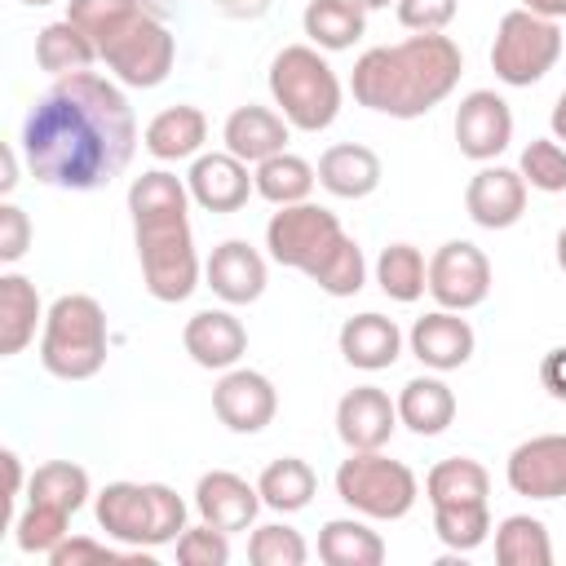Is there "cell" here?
<instances>
[{
  "instance_id": "26",
  "label": "cell",
  "mask_w": 566,
  "mask_h": 566,
  "mask_svg": "<svg viewBox=\"0 0 566 566\" xmlns=\"http://www.w3.org/2000/svg\"><path fill=\"white\" fill-rule=\"evenodd\" d=\"M44 305H40V292L27 274L18 270H4L0 274V354L13 358L22 354L31 340H35V327H44Z\"/></svg>"
},
{
  "instance_id": "45",
  "label": "cell",
  "mask_w": 566,
  "mask_h": 566,
  "mask_svg": "<svg viewBox=\"0 0 566 566\" xmlns=\"http://www.w3.org/2000/svg\"><path fill=\"white\" fill-rule=\"evenodd\" d=\"M133 553H142V548H128V553H119V548H111V544H102V539H93V535H66L53 553H49V562L53 566H80V562H124V557H133Z\"/></svg>"
},
{
  "instance_id": "18",
  "label": "cell",
  "mask_w": 566,
  "mask_h": 566,
  "mask_svg": "<svg viewBox=\"0 0 566 566\" xmlns=\"http://www.w3.org/2000/svg\"><path fill=\"white\" fill-rule=\"evenodd\" d=\"M190 199L203 212H239L248 203V195H256V181L248 172V164L230 150H212V155H195L190 172H186Z\"/></svg>"
},
{
  "instance_id": "13",
  "label": "cell",
  "mask_w": 566,
  "mask_h": 566,
  "mask_svg": "<svg viewBox=\"0 0 566 566\" xmlns=\"http://www.w3.org/2000/svg\"><path fill=\"white\" fill-rule=\"evenodd\" d=\"M212 411L230 433H261L279 411V389L270 385L265 371L230 367L212 385Z\"/></svg>"
},
{
  "instance_id": "51",
  "label": "cell",
  "mask_w": 566,
  "mask_h": 566,
  "mask_svg": "<svg viewBox=\"0 0 566 566\" xmlns=\"http://www.w3.org/2000/svg\"><path fill=\"white\" fill-rule=\"evenodd\" d=\"M522 9H531V13H539V18H566V0H522Z\"/></svg>"
},
{
  "instance_id": "23",
  "label": "cell",
  "mask_w": 566,
  "mask_h": 566,
  "mask_svg": "<svg viewBox=\"0 0 566 566\" xmlns=\"http://www.w3.org/2000/svg\"><path fill=\"white\" fill-rule=\"evenodd\" d=\"M336 345H340V358L349 367H358V371H385L402 354V332H398L394 318L367 310V314H354V318L340 323Z\"/></svg>"
},
{
  "instance_id": "42",
  "label": "cell",
  "mask_w": 566,
  "mask_h": 566,
  "mask_svg": "<svg viewBox=\"0 0 566 566\" xmlns=\"http://www.w3.org/2000/svg\"><path fill=\"white\" fill-rule=\"evenodd\" d=\"M172 548H177V562L181 566H226L230 562V535L217 531V526H208V522L186 526Z\"/></svg>"
},
{
  "instance_id": "54",
  "label": "cell",
  "mask_w": 566,
  "mask_h": 566,
  "mask_svg": "<svg viewBox=\"0 0 566 566\" xmlns=\"http://www.w3.org/2000/svg\"><path fill=\"white\" fill-rule=\"evenodd\" d=\"M358 4L371 13V9H389V4H398V0H358Z\"/></svg>"
},
{
  "instance_id": "41",
  "label": "cell",
  "mask_w": 566,
  "mask_h": 566,
  "mask_svg": "<svg viewBox=\"0 0 566 566\" xmlns=\"http://www.w3.org/2000/svg\"><path fill=\"white\" fill-rule=\"evenodd\" d=\"M133 13H142V0H66V18L102 49Z\"/></svg>"
},
{
  "instance_id": "16",
  "label": "cell",
  "mask_w": 566,
  "mask_h": 566,
  "mask_svg": "<svg viewBox=\"0 0 566 566\" xmlns=\"http://www.w3.org/2000/svg\"><path fill=\"white\" fill-rule=\"evenodd\" d=\"M398 429V402L380 385H358L336 402V438L349 451H385Z\"/></svg>"
},
{
  "instance_id": "2",
  "label": "cell",
  "mask_w": 566,
  "mask_h": 566,
  "mask_svg": "<svg viewBox=\"0 0 566 566\" xmlns=\"http://www.w3.org/2000/svg\"><path fill=\"white\" fill-rule=\"evenodd\" d=\"M464 75V53L451 35L424 31L398 44H376L354 62L349 93L358 106L389 119H420L455 93Z\"/></svg>"
},
{
  "instance_id": "38",
  "label": "cell",
  "mask_w": 566,
  "mask_h": 566,
  "mask_svg": "<svg viewBox=\"0 0 566 566\" xmlns=\"http://www.w3.org/2000/svg\"><path fill=\"white\" fill-rule=\"evenodd\" d=\"M433 535L451 553H473L491 535V509L486 504H438L433 509Z\"/></svg>"
},
{
  "instance_id": "37",
  "label": "cell",
  "mask_w": 566,
  "mask_h": 566,
  "mask_svg": "<svg viewBox=\"0 0 566 566\" xmlns=\"http://www.w3.org/2000/svg\"><path fill=\"white\" fill-rule=\"evenodd\" d=\"M88 495H93L88 473L75 460H49L27 482V500H44V504H57L66 513H80L88 504Z\"/></svg>"
},
{
  "instance_id": "35",
  "label": "cell",
  "mask_w": 566,
  "mask_h": 566,
  "mask_svg": "<svg viewBox=\"0 0 566 566\" xmlns=\"http://www.w3.org/2000/svg\"><path fill=\"white\" fill-rule=\"evenodd\" d=\"M376 283L389 301L398 305H411L429 292V261L420 256L416 243H389L376 261Z\"/></svg>"
},
{
  "instance_id": "1",
  "label": "cell",
  "mask_w": 566,
  "mask_h": 566,
  "mask_svg": "<svg viewBox=\"0 0 566 566\" xmlns=\"http://www.w3.org/2000/svg\"><path fill=\"white\" fill-rule=\"evenodd\" d=\"M137 146V119L115 75L80 71L57 80L22 119V155L35 181L97 190L115 181Z\"/></svg>"
},
{
  "instance_id": "6",
  "label": "cell",
  "mask_w": 566,
  "mask_h": 566,
  "mask_svg": "<svg viewBox=\"0 0 566 566\" xmlns=\"http://www.w3.org/2000/svg\"><path fill=\"white\" fill-rule=\"evenodd\" d=\"M40 363L57 380H93L106 367V310L88 292H66L40 327Z\"/></svg>"
},
{
  "instance_id": "22",
  "label": "cell",
  "mask_w": 566,
  "mask_h": 566,
  "mask_svg": "<svg viewBox=\"0 0 566 566\" xmlns=\"http://www.w3.org/2000/svg\"><path fill=\"white\" fill-rule=\"evenodd\" d=\"M287 133H292V124H287L279 111L256 106V102L234 106V111L226 115V124H221V142H226V150L239 155L243 164H261V159L287 150Z\"/></svg>"
},
{
  "instance_id": "39",
  "label": "cell",
  "mask_w": 566,
  "mask_h": 566,
  "mask_svg": "<svg viewBox=\"0 0 566 566\" xmlns=\"http://www.w3.org/2000/svg\"><path fill=\"white\" fill-rule=\"evenodd\" d=\"M248 557L256 566H305L310 562V544L287 522H265V526H252Z\"/></svg>"
},
{
  "instance_id": "14",
  "label": "cell",
  "mask_w": 566,
  "mask_h": 566,
  "mask_svg": "<svg viewBox=\"0 0 566 566\" xmlns=\"http://www.w3.org/2000/svg\"><path fill=\"white\" fill-rule=\"evenodd\" d=\"M509 491L526 500H562L566 495V433H535L509 451L504 464Z\"/></svg>"
},
{
  "instance_id": "3",
  "label": "cell",
  "mask_w": 566,
  "mask_h": 566,
  "mask_svg": "<svg viewBox=\"0 0 566 566\" xmlns=\"http://www.w3.org/2000/svg\"><path fill=\"white\" fill-rule=\"evenodd\" d=\"M93 517L106 539L155 553L186 531V500L164 482H106L93 495Z\"/></svg>"
},
{
  "instance_id": "25",
  "label": "cell",
  "mask_w": 566,
  "mask_h": 566,
  "mask_svg": "<svg viewBox=\"0 0 566 566\" xmlns=\"http://www.w3.org/2000/svg\"><path fill=\"white\" fill-rule=\"evenodd\" d=\"M208 142V119L199 106L190 102H177V106H164L159 115H150V124L142 128V146L164 159V164H177V159H195Z\"/></svg>"
},
{
  "instance_id": "11",
  "label": "cell",
  "mask_w": 566,
  "mask_h": 566,
  "mask_svg": "<svg viewBox=\"0 0 566 566\" xmlns=\"http://www.w3.org/2000/svg\"><path fill=\"white\" fill-rule=\"evenodd\" d=\"M429 296L438 301V310H478L491 296V261L478 243L469 239H447L433 256H429Z\"/></svg>"
},
{
  "instance_id": "8",
  "label": "cell",
  "mask_w": 566,
  "mask_h": 566,
  "mask_svg": "<svg viewBox=\"0 0 566 566\" xmlns=\"http://www.w3.org/2000/svg\"><path fill=\"white\" fill-rule=\"evenodd\" d=\"M345 226L332 208H318V203H287L279 208L270 221H265V248H270V261L287 265V270H301L305 279H318L323 265L340 252L345 243Z\"/></svg>"
},
{
  "instance_id": "12",
  "label": "cell",
  "mask_w": 566,
  "mask_h": 566,
  "mask_svg": "<svg viewBox=\"0 0 566 566\" xmlns=\"http://www.w3.org/2000/svg\"><path fill=\"white\" fill-rule=\"evenodd\" d=\"M455 146L473 164H491L513 142V111L495 88H473L455 106Z\"/></svg>"
},
{
  "instance_id": "52",
  "label": "cell",
  "mask_w": 566,
  "mask_h": 566,
  "mask_svg": "<svg viewBox=\"0 0 566 566\" xmlns=\"http://www.w3.org/2000/svg\"><path fill=\"white\" fill-rule=\"evenodd\" d=\"M548 124H553V137L566 146V88L557 93V102H553V115H548Z\"/></svg>"
},
{
  "instance_id": "31",
  "label": "cell",
  "mask_w": 566,
  "mask_h": 566,
  "mask_svg": "<svg viewBox=\"0 0 566 566\" xmlns=\"http://www.w3.org/2000/svg\"><path fill=\"white\" fill-rule=\"evenodd\" d=\"M318 557L327 566H380L385 539L363 517H332L318 531Z\"/></svg>"
},
{
  "instance_id": "36",
  "label": "cell",
  "mask_w": 566,
  "mask_h": 566,
  "mask_svg": "<svg viewBox=\"0 0 566 566\" xmlns=\"http://www.w3.org/2000/svg\"><path fill=\"white\" fill-rule=\"evenodd\" d=\"M71 517L75 513H66V509H57V504H44V500H27L22 509H18V517H13V544L22 548V553H31V557H49L66 535H71Z\"/></svg>"
},
{
  "instance_id": "4",
  "label": "cell",
  "mask_w": 566,
  "mask_h": 566,
  "mask_svg": "<svg viewBox=\"0 0 566 566\" xmlns=\"http://www.w3.org/2000/svg\"><path fill=\"white\" fill-rule=\"evenodd\" d=\"M270 97L279 115L301 133H323L336 124L345 88L323 49L314 44H283L270 62Z\"/></svg>"
},
{
  "instance_id": "53",
  "label": "cell",
  "mask_w": 566,
  "mask_h": 566,
  "mask_svg": "<svg viewBox=\"0 0 566 566\" xmlns=\"http://www.w3.org/2000/svg\"><path fill=\"white\" fill-rule=\"evenodd\" d=\"M557 265H562V274H566V226L557 230Z\"/></svg>"
},
{
  "instance_id": "49",
  "label": "cell",
  "mask_w": 566,
  "mask_h": 566,
  "mask_svg": "<svg viewBox=\"0 0 566 566\" xmlns=\"http://www.w3.org/2000/svg\"><path fill=\"white\" fill-rule=\"evenodd\" d=\"M212 4H217V9L226 13V18H239V22H252V18H261V13H265V9L274 4V0H212Z\"/></svg>"
},
{
  "instance_id": "33",
  "label": "cell",
  "mask_w": 566,
  "mask_h": 566,
  "mask_svg": "<svg viewBox=\"0 0 566 566\" xmlns=\"http://www.w3.org/2000/svg\"><path fill=\"white\" fill-rule=\"evenodd\" d=\"M424 495L429 504H486L491 495V473L469 460V455H451V460H438L424 478Z\"/></svg>"
},
{
  "instance_id": "17",
  "label": "cell",
  "mask_w": 566,
  "mask_h": 566,
  "mask_svg": "<svg viewBox=\"0 0 566 566\" xmlns=\"http://www.w3.org/2000/svg\"><path fill=\"white\" fill-rule=\"evenodd\" d=\"M261 509L265 504H261L256 482H248V478H239L230 469H212L195 486V513H199V522H208V526H217L226 535L252 531V522H256Z\"/></svg>"
},
{
  "instance_id": "28",
  "label": "cell",
  "mask_w": 566,
  "mask_h": 566,
  "mask_svg": "<svg viewBox=\"0 0 566 566\" xmlns=\"http://www.w3.org/2000/svg\"><path fill=\"white\" fill-rule=\"evenodd\" d=\"M301 27L310 35L314 49L323 53H340L354 49L367 31V9L358 0H310L301 13Z\"/></svg>"
},
{
  "instance_id": "34",
  "label": "cell",
  "mask_w": 566,
  "mask_h": 566,
  "mask_svg": "<svg viewBox=\"0 0 566 566\" xmlns=\"http://www.w3.org/2000/svg\"><path fill=\"white\" fill-rule=\"evenodd\" d=\"M495 562L500 566H553L548 526L531 513H509L495 526Z\"/></svg>"
},
{
  "instance_id": "29",
  "label": "cell",
  "mask_w": 566,
  "mask_h": 566,
  "mask_svg": "<svg viewBox=\"0 0 566 566\" xmlns=\"http://www.w3.org/2000/svg\"><path fill=\"white\" fill-rule=\"evenodd\" d=\"M35 62L53 80H66V75L93 71V62H102V57H97V44L71 18H62V22L40 27V35H35Z\"/></svg>"
},
{
  "instance_id": "55",
  "label": "cell",
  "mask_w": 566,
  "mask_h": 566,
  "mask_svg": "<svg viewBox=\"0 0 566 566\" xmlns=\"http://www.w3.org/2000/svg\"><path fill=\"white\" fill-rule=\"evenodd\" d=\"M18 4H31V9H44V4H53V0H18Z\"/></svg>"
},
{
  "instance_id": "43",
  "label": "cell",
  "mask_w": 566,
  "mask_h": 566,
  "mask_svg": "<svg viewBox=\"0 0 566 566\" xmlns=\"http://www.w3.org/2000/svg\"><path fill=\"white\" fill-rule=\"evenodd\" d=\"M327 296H354V292H363V283H367V261H363V248L354 243V239H345L340 243V252L323 265V274L314 279Z\"/></svg>"
},
{
  "instance_id": "48",
  "label": "cell",
  "mask_w": 566,
  "mask_h": 566,
  "mask_svg": "<svg viewBox=\"0 0 566 566\" xmlns=\"http://www.w3.org/2000/svg\"><path fill=\"white\" fill-rule=\"evenodd\" d=\"M0 464H4V504H9V526H13V509H18V495H22V460H18V451H0Z\"/></svg>"
},
{
  "instance_id": "32",
  "label": "cell",
  "mask_w": 566,
  "mask_h": 566,
  "mask_svg": "<svg viewBox=\"0 0 566 566\" xmlns=\"http://www.w3.org/2000/svg\"><path fill=\"white\" fill-rule=\"evenodd\" d=\"M256 491H261V504L274 509V513H301L314 491H318V473L301 460V455H279L261 469L256 478Z\"/></svg>"
},
{
  "instance_id": "7",
  "label": "cell",
  "mask_w": 566,
  "mask_h": 566,
  "mask_svg": "<svg viewBox=\"0 0 566 566\" xmlns=\"http://www.w3.org/2000/svg\"><path fill=\"white\" fill-rule=\"evenodd\" d=\"M336 495L371 522H398L416 509L420 482L402 460H389L385 451H349L336 469Z\"/></svg>"
},
{
  "instance_id": "19",
  "label": "cell",
  "mask_w": 566,
  "mask_h": 566,
  "mask_svg": "<svg viewBox=\"0 0 566 566\" xmlns=\"http://www.w3.org/2000/svg\"><path fill=\"white\" fill-rule=\"evenodd\" d=\"M181 345L195 367L203 371H230L248 354V327L230 310H199L181 327Z\"/></svg>"
},
{
  "instance_id": "50",
  "label": "cell",
  "mask_w": 566,
  "mask_h": 566,
  "mask_svg": "<svg viewBox=\"0 0 566 566\" xmlns=\"http://www.w3.org/2000/svg\"><path fill=\"white\" fill-rule=\"evenodd\" d=\"M13 186H18V150H13V146H4V177H0V195L9 199V195H13Z\"/></svg>"
},
{
  "instance_id": "46",
  "label": "cell",
  "mask_w": 566,
  "mask_h": 566,
  "mask_svg": "<svg viewBox=\"0 0 566 566\" xmlns=\"http://www.w3.org/2000/svg\"><path fill=\"white\" fill-rule=\"evenodd\" d=\"M31 248V217L18 208V203H0V261L4 265H18Z\"/></svg>"
},
{
  "instance_id": "40",
  "label": "cell",
  "mask_w": 566,
  "mask_h": 566,
  "mask_svg": "<svg viewBox=\"0 0 566 566\" xmlns=\"http://www.w3.org/2000/svg\"><path fill=\"white\" fill-rule=\"evenodd\" d=\"M517 172L526 177L531 190H544V195H562L566 190V146L557 137H535L522 146V159H517Z\"/></svg>"
},
{
  "instance_id": "30",
  "label": "cell",
  "mask_w": 566,
  "mask_h": 566,
  "mask_svg": "<svg viewBox=\"0 0 566 566\" xmlns=\"http://www.w3.org/2000/svg\"><path fill=\"white\" fill-rule=\"evenodd\" d=\"M252 181H256V195L274 208H287V203H305L314 181H318V168L292 150H279L261 164H252Z\"/></svg>"
},
{
  "instance_id": "20",
  "label": "cell",
  "mask_w": 566,
  "mask_h": 566,
  "mask_svg": "<svg viewBox=\"0 0 566 566\" xmlns=\"http://www.w3.org/2000/svg\"><path fill=\"white\" fill-rule=\"evenodd\" d=\"M407 345L429 371H455V367H464L473 358L478 336H473L469 318H460L455 310H429L424 318L411 323Z\"/></svg>"
},
{
  "instance_id": "10",
  "label": "cell",
  "mask_w": 566,
  "mask_h": 566,
  "mask_svg": "<svg viewBox=\"0 0 566 566\" xmlns=\"http://www.w3.org/2000/svg\"><path fill=\"white\" fill-rule=\"evenodd\" d=\"M97 57L106 62V71H111L119 84H128V88H155V84L168 80L172 62H177V35H172L150 9H142V13H133V18L97 49Z\"/></svg>"
},
{
  "instance_id": "47",
  "label": "cell",
  "mask_w": 566,
  "mask_h": 566,
  "mask_svg": "<svg viewBox=\"0 0 566 566\" xmlns=\"http://www.w3.org/2000/svg\"><path fill=\"white\" fill-rule=\"evenodd\" d=\"M539 385H544L557 402H566V345H557V349H548V354L539 358Z\"/></svg>"
},
{
  "instance_id": "9",
  "label": "cell",
  "mask_w": 566,
  "mask_h": 566,
  "mask_svg": "<svg viewBox=\"0 0 566 566\" xmlns=\"http://www.w3.org/2000/svg\"><path fill=\"white\" fill-rule=\"evenodd\" d=\"M562 57V27L531 9H509L491 40V71L513 88L539 84Z\"/></svg>"
},
{
  "instance_id": "44",
  "label": "cell",
  "mask_w": 566,
  "mask_h": 566,
  "mask_svg": "<svg viewBox=\"0 0 566 566\" xmlns=\"http://www.w3.org/2000/svg\"><path fill=\"white\" fill-rule=\"evenodd\" d=\"M394 9H398V22H402L407 31L424 35V31H447V27L455 22L460 0H398Z\"/></svg>"
},
{
  "instance_id": "15",
  "label": "cell",
  "mask_w": 566,
  "mask_h": 566,
  "mask_svg": "<svg viewBox=\"0 0 566 566\" xmlns=\"http://www.w3.org/2000/svg\"><path fill=\"white\" fill-rule=\"evenodd\" d=\"M526 177L504 164H482L464 186V212L482 230H509L526 212Z\"/></svg>"
},
{
  "instance_id": "21",
  "label": "cell",
  "mask_w": 566,
  "mask_h": 566,
  "mask_svg": "<svg viewBox=\"0 0 566 566\" xmlns=\"http://www.w3.org/2000/svg\"><path fill=\"white\" fill-rule=\"evenodd\" d=\"M203 279L226 305H252L265 292V256L248 239H226L203 261Z\"/></svg>"
},
{
  "instance_id": "27",
  "label": "cell",
  "mask_w": 566,
  "mask_h": 566,
  "mask_svg": "<svg viewBox=\"0 0 566 566\" xmlns=\"http://www.w3.org/2000/svg\"><path fill=\"white\" fill-rule=\"evenodd\" d=\"M394 402H398V424H407L420 438H433L455 420V394L442 376H411Z\"/></svg>"
},
{
  "instance_id": "5",
  "label": "cell",
  "mask_w": 566,
  "mask_h": 566,
  "mask_svg": "<svg viewBox=\"0 0 566 566\" xmlns=\"http://www.w3.org/2000/svg\"><path fill=\"white\" fill-rule=\"evenodd\" d=\"M190 208L133 212V239L142 261V283L155 301L177 305L199 287V252L190 234Z\"/></svg>"
},
{
  "instance_id": "24",
  "label": "cell",
  "mask_w": 566,
  "mask_h": 566,
  "mask_svg": "<svg viewBox=\"0 0 566 566\" xmlns=\"http://www.w3.org/2000/svg\"><path fill=\"white\" fill-rule=\"evenodd\" d=\"M380 155L363 142H336L318 155V186L336 199H367L380 186Z\"/></svg>"
}]
</instances>
